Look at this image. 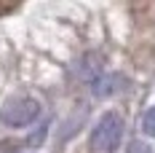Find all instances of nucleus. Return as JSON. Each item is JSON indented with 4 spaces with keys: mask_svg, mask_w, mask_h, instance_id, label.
Masks as SVG:
<instances>
[{
    "mask_svg": "<svg viewBox=\"0 0 155 153\" xmlns=\"http://www.w3.org/2000/svg\"><path fill=\"white\" fill-rule=\"evenodd\" d=\"M123 140V118L118 113H104L91 129V148L96 153H112Z\"/></svg>",
    "mask_w": 155,
    "mask_h": 153,
    "instance_id": "nucleus-1",
    "label": "nucleus"
},
{
    "mask_svg": "<svg viewBox=\"0 0 155 153\" xmlns=\"http://www.w3.org/2000/svg\"><path fill=\"white\" fill-rule=\"evenodd\" d=\"M40 116V102L32 97H11L3 110H0V121L5 126H27Z\"/></svg>",
    "mask_w": 155,
    "mask_h": 153,
    "instance_id": "nucleus-2",
    "label": "nucleus"
},
{
    "mask_svg": "<svg viewBox=\"0 0 155 153\" xmlns=\"http://www.w3.org/2000/svg\"><path fill=\"white\" fill-rule=\"evenodd\" d=\"M123 86H126V78L120 73H102L91 83V92H94V97H112V94L120 92Z\"/></svg>",
    "mask_w": 155,
    "mask_h": 153,
    "instance_id": "nucleus-3",
    "label": "nucleus"
},
{
    "mask_svg": "<svg viewBox=\"0 0 155 153\" xmlns=\"http://www.w3.org/2000/svg\"><path fill=\"white\" fill-rule=\"evenodd\" d=\"M142 132L147 137H155V107H150L144 116H142Z\"/></svg>",
    "mask_w": 155,
    "mask_h": 153,
    "instance_id": "nucleus-4",
    "label": "nucleus"
},
{
    "mask_svg": "<svg viewBox=\"0 0 155 153\" xmlns=\"http://www.w3.org/2000/svg\"><path fill=\"white\" fill-rule=\"evenodd\" d=\"M131 151H134V153H150V148H147V145H142V142H134V145H131Z\"/></svg>",
    "mask_w": 155,
    "mask_h": 153,
    "instance_id": "nucleus-5",
    "label": "nucleus"
}]
</instances>
